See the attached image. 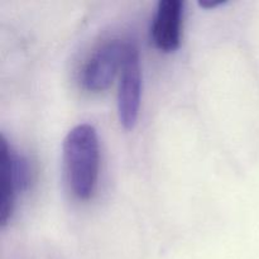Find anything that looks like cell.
<instances>
[{"instance_id":"obj_2","label":"cell","mask_w":259,"mask_h":259,"mask_svg":"<svg viewBox=\"0 0 259 259\" xmlns=\"http://www.w3.org/2000/svg\"><path fill=\"white\" fill-rule=\"evenodd\" d=\"M142 71L138 48L134 43L125 42L120 81L118 90L119 120L125 129L136 126L141 108Z\"/></svg>"},{"instance_id":"obj_4","label":"cell","mask_w":259,"mask_h":259,"mask_svg":"<svg viewBox=\"0 0 259 259\" xmlns=\"http://www.w3.org/2000/svg\"><path fill=\"white\" fill-rule=\"evenodd\" d=\"M184 3L181 0H161L157 5L151 34L154 45L162 52H174L181 42Z\"/></svg>"},{"instance_id":"obj_3","label":"cell","mask_w":259,"mask_h":259,"mask_svg":"<svg viewBox=\"0 0 259 259\" xmlns=\"http://www.w3.org/2000/svg\"><path fill=\"white\" fill-rule=\"evenodd\" d=\"M125 43L110 39L94 51L81 73V82L89 91L106 90L113 82L116 72L121 68Z\"/></svg>"},{"instance_id":"obj_1","label":"cell","mask_w":259,"mask_h":259,"mask_svg":"<svg viewBox=\"0 0 259 259\" xmlns=\"http://www.w3.org/2000/svg\"><path fill=\"white\" fill-rule=\"evenodd\" d=\"M99 139L95 128L80 124L63 141V164L71 191L77 199L89 200L99 175Z\"/></svg>"},{"instance_id":"obj_6","label":"cell","mask_w":259,"mask_h":259,"mask_svg":"<svg viewBox=\"0 0 259 259\" xmlns=\"http://www.w3.org/2000/svg\"><path fill=\"white\" fill-rule=\"evenodd\" d=\"M225 2H199V5L202 8H215L218 5L224 4Z\"/></svg>"},{"instance_id":"obj_5","label":"cell","mask_w":259,"mask_h":259,"mask_svg":"<svg viewBox=\"0 0 259 259\" xmlns=\"http://www.w3.org/2000/svg\"><path fill=\"white\" fill-rule=\"evenodd\" d=\"M2 146V195H0V225L5 227L12 218L14 211L15 196H17V189H15L14 180H13L12 169H10L9 158H8L7 148L4 142L0 139Z\"/></svg>"}]
</instances>
